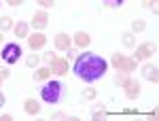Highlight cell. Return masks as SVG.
Segmentation results:
<instances>
[{"mask_svg": "<svg viewBox=\"0 0 159 121\" xmlns=\"http://www.w3.org/2000/svg\"><path fill=\"white\" fill-rule=\"evenodd\" d=\"M38 60H40V58H38L36 53H30V55L25 58V66H28V68H36V66H38Z\"/></svg>", "mask_w": 159, "mask_h": 121, "instance_id": "cell-18", "label": "cell"}, {"mask_svg": "<svg viewBox=\"0 0 159 121\" xmlns=\"http://www.w3.org/2000/svg\"><path fill=\"white\" fill-rule=\"evenodd\" d=\"M4 102H7V98H4V94H2V91H0V109H2V106H4Z\"/></svg>", "mask_w": 159, "mask_h": 121, "instance_id": "cell-30", "label": "cell"}, {"mask_svg": "<svg viewBox=\"0 0 159 121\" xmlns=\"http://www.w3.org/2000/svg\"><path fill=\"white\" fill-rule=\"evenodd\" d=\"M70 45H72V40H70L68 34H64V32L55 34V49H57V51H68Z\"/></svg>", "mask_w": 159, "mask_h": 121, "instance_id": "cell-11", "label": "cell"}, {"mask_svg": "<svg viewBox=\"0 0 159 121\" xmlns=\"http://www.w3.org/2000/svg\"><path fill=\"white\" fill-rule=\"evenodd\" d=\"M110 62H112L115 70H119V72H125V74L134 72V70H136V64H138L134 58H125V55H119V53H115Z\"/></svg>", "mask_w": 159, "mask_h": 121, "instance_id": "cell-3", "label": "cell"}, {"mask_svg": "<svg viewBox=\"0 0 159 121\" xmlns=\"http://www.w3.org/2000/svg\"><path fill=\"white\" fill-rule=\"evenodd\" d=\"M125 81H127V77H125V72H123V74H117V79H115V83L119 85V87H123V83H125Z\"/></svg>", "mask_w": 159, "mask_h": 121, "instance_id": "cell-23", "label": "cell"}, {"mask_svg": "<svg viewBox=\"0 0 159 121\" xmlns=\"http://www.w3.org/2000/svg\"><path fill=\"white\" fill-rule=\"evenodd\" d=\"M7 2H9V4H11V7H19V4H21V2H24V0H7Z\"/></svg>", "mask_w": 159, "mask_h": 121, "instance_id": "cell-29", "label": "cell"}, {"mask_svg": "<svg viewBox=\"0 0 159 121\" xmlns=\"http://www.w3.org/2000/svg\"><path fill=\"white\" fill-rule=\"evenodd\" d=\"M47 24H49V15L45 11L34 13V17H32V28L34 30H43V28H47Z\"/></svg>", "mask_w": 159, "mask_h": 121, "instance_id": "cell-9", "label": "cell"}, {"mask_svg": "<svg viewBox=\"0 0 159 121\" xmlns=\"http://www.w3.org/2000/svg\"><path fill=\"white\" fill-rule=\"evenodd\" d=\"M9 77V70H0V85H2V81Z\"/></svg>", "mask_w": 159, "mask_h": 121, "instance_id": "cell-28", "label": "cell"}, {"mask_svg": "<svg viewBox=\"0 0 159 121\" xmlns=\"http://www.w3.org/2000/svg\"><path fill=\"white\" fill-rule=\"evenodd\" d=\"M19 58H21V47H19L17 43L4 45V49H2V60L7 62V64H15Z\"/></svg>", "mask_w": 159, "mask_h": 121, "instance_id": "cell-4", "label": "cell"}, {"mask_svg": "<svg viewBox=\"0 0 159 121\" xmlns=\"http://www.w3.org/2000/svg\"><path fill=\"white\" fill-rule=\"evenodd\" d=\"M121 43H123V47H127V49L136 47V36H134V32H123V34H121Z\"/></svg>", "mask_w": 159, "mask_h": 121, "instance_id": "cell-15", "label": "cell"}, {"mask_svg": "<svg viewBox=\"0 0 159 121\" xmlns=\"http://www.w3.org/2000/svg\"><path fill=\"white\" fill-rule=\"evenodd\" d=\"M13 28V17H2L0 19V32H9Z\"/></svg>", "mask_w": 159, "mask_h": 121, "instance_id": "cell-17", "label": "cell"}, {"mask_svg": "<svg viewBox=\"0 0 159 121\" xmlns=\"http://www.w3.org/2000/svg\"><path fill=\"white\" fill-rule=\"evenodd\" d=\"M142 77L147 79V81H153V83H157V79H159V72H157V66L155 64H144L142 66Z\"/></svg>", "mask_w": 159, "mask_h": 121, "instance_id": "cell-10", "label": "cell"}, {"mask_svg": "<svg viewBox=\"0 0 159 121\" xmlns=\"http://www.w3.org/2000/svg\"><path fill=\"white\" fill-rule=\"evenodd\" d=\"M89 43H91V36H89L87 32H76V34H74V45H76V47L85 49Z\"/></svg>", "mask_w": 159, "mask_h": 121, "instance_id": "cell-12", "label": "cell"}, {"mask_svg": "<svg viewBox=\"0 0 159 121\" xmlns=\"http://www.w3.org/2000/svg\"><path fill=\"white\" fill-rule=\"evenodd\" d=\"M144 28H147V24H144V21H142V19H136L134 24H132V32H142V30H144Z\"/></svg>", "mask_w": 159, "mask_h": 121, "instance_id": "cell-19", "label": "cell"}, {"mask_svg": "<svg viewBox=\"0 0 159 121\" xmlns=\"http://www.w3.org/2000/svg\"><path fill=\"white\" fill-rule=\"evenodd\" d=\"M51 77V68H36L34 70V81H45Z\"/></svg>", "mask_w": 159, "mask_h": 121, "instance_id": "cell-16", "label": "cell"}, {"mask_svg": "<svg viewBox=\"0 0 159 121\" xmlns=\"http://www.w3.org/2000/svg\"><path fill=\"white\" fill-rule=\"evenodd\" d=\"M91 115H93V119H100V117H106V110H104V106H93Z\"/></svg>", "mask_w": 159, "mask_h": 121, "instance_id": "cell-21", "label": "cell"}, {"mask_svg": "<svg viewBox=\"0 0 159 121\" xmlns=\"http://www.w3.org/2000/svg\"><path fill=\"white\" fill-rule=\"evenodd\" d=\"M157 51V47H155V43H142L140 47L136 49V55H134V60H147L148 55H153Z\"/></svg>", "mask_w": 159, "mask_h": 121, "instance_id": "cell-6", "label": "cell"}, {"mask_svg": "<svg viewBox=\"0 0 159 121\" xmlns=\"http://www.w3.org/2000/svg\"><path fill=\"white\" fill-rule=\"evenodd\" d=\"M2 38H4V36H2V32H0V43H2Z\"/></svg>", "mask_w": 159, "mask_h": 121, "instance_id": "cell-31", "label": "cell"}, {"mask_svg": "<svg viewBox=\"0 0 159 121\" xmlns=\"http://www.w3.org/2000/svg\"><path fill=\"white\" fill-rule=\"evenodd\" d=\"M125 0H104V4L108 7V9H117V7H121Z\"/></svg>", "mask_w": 159, "mask_h": 121, "instance_id": "cell-22", "label": "cell"}, {"mask_svg": "<svg viewBox=\"0 0 159 121\" xmlns=\"http://www.w3.org/2000/svg\"><path fill=\"white\" fill-rule=\"evenodd\" d=\"M61 89H64V85L60 81H49L45 87H40V98L47 104H57L61 98Z\"/></svg>", "mask_w": 159, "mask_h": 121, "instance_id": "cell-2", "label": "cell"}, {"mask_svg": "<svg viewBox=\"0 0 159 121\" xmlns=\"http://www.w3.org/2000/svg\"><path fill=\"white\" fill-rule=\"evenodd\" d=\"M106 70H108V62L96 53H81L72 64V72L85 83H93L102 79Z\"/></svg>", "mask_w": 159, "mask_h": 121, "instance_id": "cell-1", "label": "cell"}, {"mask_svg": "<svg viewBox=\"0 0 159 121\" xmlns=\"http://www.w3.org/2000/svg\"><path fill=\"white\" fill-rule=\"evenodd\" d=\"M144 4H147V7H153V11L157 13V4H155V0H144Z\"/></svg>", "mask_w": 159, "mask_h": 121, "instance_id": "cell-27", "label": "cell"}, {"mask_svg": "<svg viewBox=\"0 0 159 121\" xmlns=\"http://www.w3.org/2000/svg\"><path fill=\"white\" fill-rule=\"evenodd\" d=\"M51 119H53V121H64V119H66V115H64V113H53Z\"/></svg>", "mask_w": 159, "mask_h": 121, "instance_id": "cell-26", "label": "cell"}, {"mask_svg": "<svg viewBox=\"0 0 159 121\" xmlns=\"http://www.w3.org/2000/svg\"><path fill=\"white\" fill-rule=\"evenodd\" d=\"M40 7H45V9H49V7H53L55 4V0H36Z\"/></svg>", "mask_w": 159, "mask_h": 121, "instance_id": "cell-24", "label": "cell"}, {"mask_svg": "<svg viewBox=\"0 0 159 121\" xmlns=\"http://www.w3.org/2000/svg\"><path fill=\"white\" fill-rule=\"evenodd\" d=\"M24 109H25V113H28V115H38V113H40V104H38L34 98H28Z\"/></svg>", "mask_w": 159, "mask_h": 121, "instance_id": "cell-13", "label": "cell"}, {"mask_svg": "<svg viewBox=\"0 0 159 121\" xmlns=\"http://www.w3.org/2000/svg\"><path fill=\"white\" fill-rule=\"evenodd\" d=\"M55 58H57V55H55V53H45V55H43V60L47 62V64H51V62L55 60Z\"/></svg>", "mask_w": 159, "mask_h": 121, "instance_id": "cell-25", "label": "cell"}, {"mask_svg": "<svg viewBox=\"0 0 159 121\" xmlns=\"http://www.w3.org/2000/svg\"><path fill=\"white\" fill-rule=\"evenodd\" d=\"M28 45H30L32 51H38V49H43L47 45V36L43 32H34L32 36H28Z\"/></svg>", "mask_w": 159, "mask_h": 121, "instance_id": "cell-8", "label": "cell"}, {"mask_svg": "<svg viewBox=\"0 0 159 121\" xmlns=\"http://www.w3.org/2000/svg\"><path fill=\"white\" fill-rule=\"evenodd\" d=\"M123 91H125V98L127 100H136V98L140 96V83L134 81V79H127L123 83Z\"/></svg>", "mask_w": 159, "mask_h": 121, "instance_id": "cell-5", "label": "cell"}, {"mask_svg": "<svg viewBox=\"0 0 159 121\" xmlns=\"http://www.w3.org/2000/svg\"><path fill=\"white\" fill-rule=\"evenodd\" d=\"M13 30H15V36H17V38H28V30H30V26L24 24V21H19L17 26H13Z\"/></svg>", "mask_w": 159, "mask_h": 121, "instance_id": "cell-14", "label": "cell"}, {"mask_svg": "<svg viewBox=\"0 0 159 121\" xmlns=\"http://www.w3.org/2000/svg\"><path fill=\"white\" fill-rule=\"evenodd\" d=\"M96 96H98V91H96L93 87H87V89H83V98H85V100H93Z\"/></svg>", "mask_w": 159, "mask_h": 121, "instance_id": "cell-20", "label": "cell"}, {"mask_svg": "<svg viewBox=\"0 0 159 121\" xmlns=\"http://www.w3.org/2000/svg\"><path fill=\"white\" fill-rule=\"evenodd\" d=\"M68 68H70V64H68L66 58H55V60L51 62V72L57 74V77L66 74V72H68Z\"/></svg>", "mask_w": 159, "mask_h": 121, "instance_id": "cell-7", "label": "cell"}]
</instances>
